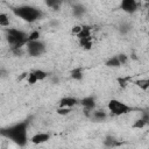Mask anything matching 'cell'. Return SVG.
Returning a JSON list of instances; mask_svg holds the SVG:
<instances>
[{
    "instance_id": "obj_1",
    "label": "cell",
    "mask_w": 149,
    "mask_h": 149,
    "mask_svg": "<svg viewBox=\"0 0 149 149\" xmlns=\"http://www.w3.org/2000/svg\"><path fill=\"white\" fill-rule=\"evenodd\" d=\"M27 126L28 122L27 121H22L19 123H15L8 128H3L1 130L2 136L12 140L14 143H16L17 146H24L28 141V135H27Z\"/></svg>"
},
{
    "instance_id": "obj_2",
    "label": "cell",
    "mask_w": 149,
    "mask_h": 149,
    "mask_svg": "<svg viewBox=\"0 0 149 149\" xmlns=\"http://www.w3.org/2000/svg\"><path fill=\"white\" fill-rule=\"evenodd\" d=\"M28 36L24 31L16 28H6V38L14 52L19 51L23 45L28 43Z\"/></svg>"
},
{
    "instance_id": "obj_3",
    "label": "cell",
    "mask_w": 149,
    "mask_h": 149,
    "mask_svg": "<svg viewBox=\"0 0 149 149\" xmlns=\"http://www.w3.org/2000/svg\"><path fill=\"white\" fill-rule=\"evenodd\" d=\"M13 13L17 17H20V19L29 22V23L37 21L43 15V13H42L41 9H38L36 7H33V6H28V5H26V6H19V7L13 8Z\"/></svg>"
},
{
    "instance_id": "obj_4",
    "label": "cell",
    "mask_w": 149,
    "mask_h": 149,
    "mask_svg": "<svg viewBox=\"0 0 149 149\" xmlns=\"http://www.w3.org/2000/svg\"><path fill=\"white\" fill-rule=\"evenodd\" d=\"M107 108L108 111L115 115V116H121V115H125V114H128L129 112L133 111V108L128 105H126L125 102L118 100V99H112L108 101L107 104Z\"/></svg>"
},
{
    "instance_id": "obj_5",
    "label": "cell",
    "mask_w": 149,
    "mask_h": 149,
    "mask_svg": "<svg viewBox=\"0 0 149 149\" xmlns=\"http://www.w3.org/2000/svg\"><path fill=\"white\" fill-rule=\"evenodd\" d=\"M26 49L29 56L31 57H38L45 51V45L41 41H31L26 44Z\"/></svg>"
},
{
    "instance_id": "obj_6",
    "label": "cell",
    "mask_w": 149,
    "mask_h": 149,
    "mask_svg": "<svg viewBox=\"0 0 149 149\" xmlns=\"http://www.w3.org/2000/svg\"><path fill=\"white\" fill-rule=\"evenodd\" d=\"M139 7V2H136L135 0H122L120 3V8L128 14H133L137 10Z\"/></svg>"
},
{
    "instance_id": "obj_7",
    "label": "cell",
    "mask_w": 149,
    "mask_h": 149,
    "mask_svg": "<svg viewBox=\"0 0 149 149\" xmlns=\"http://www.w3.org/2000/svg\"><path fill=\"white\" fill-rule=\"evenodd\" d=\"M78 104V100L76 98H72V97H65V98H62L58 102V107H62V108H71L73 106H76Z\"/></svg>"
},
{
    "instance_id": "obj_8",
    "label": "cell",
    "mask_w": 149,
    "mask_h": 149,
    "mask_svg": "<svg viewBox=\"0 0 149 149\" xmlns=\"http://www.w3.org/2000/svg\"><path fill=\"white\" fill-rule=\"evenodd\" d=\"M49 139H50V135L48 133H37L30 139V141L34 144H41V143H44V142L49 141Z\"/></svg>"
},
{
    "instance_id": "obj_9",
    "label": "cell",
    "mask_w": 149,
    "mask_h": 149,
    "mask_svg": "<svg viewBox=\"0 0 149 149\" xmlns=\"http://www.w3.org/2000/svg\"><path fill=\"white\" fill-rule=\"evenodd\" d=\"M80 104H81L83 107L88 112V111H91V109L94 108V106H95V100H94V98H92V97H86V98H83V99L80 100Z\"/></svg>"
},
{
    "instance_id": "obj_10",
    "label": "cell",
    "mask_w": 149,
    "mask_h": 149,
    "mask_svg": "<svg viewBox=\"0 0 149 149\" xmlns=\"http://www.w3.org/2000/svg\"><path fill=\"white\" fill-rule=\"evenodd\" d=\"M106 65L109 66V68H119L122 64H121V62H120L118 56H113V57H111V58H108L106 61Z\"/></svg>"
},
{
    "instance_id": "obj_11",
    "label": "cell",
    "mask_w": 149,
    "mask_h": 149,
    "mask_svg": "<svg viewBox=\"0 0 149 149\" xmlns=\"http://www.w3.org/2000/svg\"><path fill=\"white\" fill-rule=\"evenodd\" d=\"M134 84L137 87H140L141 90H143V91L149 88V79H137V80L134 81Z\"/></svg>"
},
{
    "instance_id": "obj_12",
    "label": "cell",
    "mask_w": 149,
    "mask_h": 149,
    "mask_svg": "<svg viewBox=\"0 0 149 149\" xmlns=\"http://www.w3.org/2000/svg\"><path fill=\"white\" fill-rule=\"evenodd\" d=\"M83 69L81 68H76L71 71V78L76 79V80H80L83 79Z\"/></svg>"
},
{
    "instance_id": "obj_13",
    "label": "cell",
    "mask_w": 149,
    "mask_h": 149,
    "mask_svg": "<svg viewBox=\"0 0 149 149\" xmlns=\"http://www.w3.org/2000/svg\"><path fill=\"white\" fill-rule=\"evenodd\" d=\"M92 116L94 120H98V121H102L106 119V113L104 111H94L92 113Z\"/></svg>"
},
{
    "instance_id": "obj_14",
    "label": "cell",
    "mask_w": 149,
    "mask_h": 149,
    "mask_svg": "<svg viewBox=\"0 0 149 149\" xmlns=\"http://www.w3.org/2000/svg\"><path fill=\"white\" fill-rule=\"evenodd\" d=\"M0 26L8 27L9 26V17L6 13H0Z\"/></svg>"
},
{
    "instance_id": "obj_15",
    "label": "cell",
    "mask_w": 149,
    "mask_h": 149,
    "mask_svg": "<svg viewBox=\"0 0 149 149\" xmlns=\"http://www.w3.org/2000/svg\"><path fill=\"white\" fill-rule=\"evenodd\" d=\"M79 43L81 47H84L85 49H90L92 47V37H86V38H80Z\"/></svg>"
},
{
    "instance_id": "obj_16",
    "label": "cell",
    "mask_w": 149,
    "mask_h": 149,
    "mask_svg": "<svg viewBox=\"0 0 149 149\" xmlns=\"http://www.w3.org/2000/svg\"><path fill=\"white\" fill-rule=\"evenodd\" d=\"M85 13V8L81 5H74L73 6V14L76 16H81Z\"/></svg>"
},
{
    "instance_id": "obj_17",
    "label": "cell",
    "mask_w": 149,
    "mask_h": 149,
    "mask_svg": "<svg viewBox=\"0 0 149 149\" xmlns=\"http://www.w3.org/2000/svg\"><path fill=\"white\" fill-rule=\"evenodd\" d=\"M34 73H35V76L37 77V79H38V80H43V79H45V78H47V76H48V73H47L45 71L41 70V69L34 70Z\"/></svg>"
},
{
    "instance_id": "obj_18",
    "label": "cell",
    "mask_w": 149,
    "mask_h": 149,
    "mask_svg": "<svg viewBox=\"0 0 149 149\" xmlns=\"http://www.w3.org/2000/svg\"><path fill=\"white\" fill-rule=\"evenodd\" d=\"M27 81H28V84H30V85H33V84H35V83L38 81L37 77H36L35 73H34V71H31V72L28 73V76H27Z\"/></svg>"
},
{
    "instance_id": "obj_19",
    "label": "cell",
    "mask_w": 149,
    "mask_h": 149,
    "mask_svg": "<svg viewBox=\"0 0 149 149\" xmlns=\"http://www.w3.org/2000/svg\"><path fill=\"white\" fill-rule=\"evenodd\" d=\"M105 144H106L107 147H115V146H118V144H119V142H118L114 137L108 136V137L105 140Z\"/></svg>"
},
{
    "instance_id": "obj_20",
    "label": "cell",
    "mask_w": 149,
    "mask_h": 149,
    "mask_svg": "<svg viewBox=\"0 0 149 149\" xmlns=\"http://www.w3.org/2000/svg\"><path fill=\"white\" fill-rule=\"evenodd\" d=\"M146 125H147V122H146L143 119H139V120H136V121L133 123V128L140 129V128H143Z\"/></svg>"
},
{
    "instance_id": "obj_21",
    "label": "cell",
    "mask_w": 149,
    "mask_h": 149,
    "mask_svg": "<svg viewBox=\"0 0 149 149\" xmlns=\"http://www.w3.org/2000/svg\"><path fill=\"white\" fill-rule=\"evenodd\" d=\"M40 37V33L38 31H33L31 34H29L28 36V42H31V41H37Z\"/></svg>"
},
{
    "instance_id": "obj_22",
    "label": "cell",
    "mask_w": 149,
    "mask_h": 149,
    "mask_svg": "<svg viewBox=\"0 0 149 149\" xmlns=\"http://www.w3.org/2000/svg\"><path fill=\"white\" fill-rule=\"evenodd\" d=\"M70 112H71V108H62V107L57 108V114L59 115H68L70 114Z\"/></svg>"
},
{
    "instance_id": "obj_23",
    "label": "cell",
    "mask_w": 149,
    "mask_h": 149,
    "mask_svg": "<svg viewBox=\"0 0 149 149\" xmlns=\"http://www.w3.org/2000/svg\"><path fill=\"white\" fill-rule=\"evenodd\" d=\"M59 5H61V2H59V1H56V0H54V1H47V6L52 7L54 9H56Z\"/></svg>"
},
{
    "instance_id": "obj_24",
    "label": "cell",
    "mask_w": 149,
    "mask_h": 149,
    "mask_svg": "<svg viewBox=\"0 0 149 149\" xmlns=\"http://www.w3.org/2000/svg\"><path fill=\"white\" fill-rule=\"evenodd\" d=\"M128 80H129V77H126V78H119V79H118V81L120 83V85H121L122 87H126V86H127Z\"/></svg>"
},
{
    "instance_id": "obj_25",
    "label": "cell",
    "mask_w": 149,
    "mask_h": 149,
    "mask_svg": "<svg viewBox=\"0 0 149 149\" xmlns=\"http://www.w3.org/2000/svg\"><path fill=\"white\" fill-rule=\"evenodd\" d=\"M80 31H81V27H80V26H74V27L72 28V33L76 34V35H78Z\"/></svg>"
},
{
    "instance_id": "obj_26",
    "label": "cell",
    "mask_w": 149,
    "mask_h": 149,
    "mask_svg": "<svg viewBox=\"0 0 149 149\" xmlns=\"http://www.w3.org/2000/svg\"><path fill=\"white\" fill-rule=\"evenodd\" d=\"M118 57H119V59H120V62H121V64H125V63L127 62V56H126V55H123V54H121V55H119Z\"/></svg>"
},
{
    "instance_id": "obj_27",
    "label": "cell",
    "mask_w": 149,
    "mask_h": 149,
    "mask_svg": "<svg viewBox=\"0 0 149 149\" xmlns=\"http://www.w3.org/2000/svg\"><path fill=\"white\" fill-rule=\"evenodd\" d=\"M141 119H143V120H144V121H146V122L148 123V122H149V113H148V112L143 113V116H142Z\"/></svg>"
},
{
    "instance_id": "obj_28",
    "label": "cell",
    "mask_w": 149,
    "mask_h": 149,
    "mask_svg": "<svg viewBox=\"0 0 149 149\" xmlns=\"http://www.w3.org/2000/svg\"><path fill=\"white\" fill-rule=\"evenodd\" d=\"M148 79H149V78H148Z\"/></svg>"
}]
</instances>
